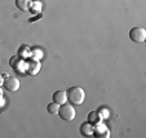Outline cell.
I'll return each mask as SVG.
<instances>
[{
	"instance_id": "cell-1",
	"label": "cell",
	"mask_w": 146,
	"mask_h": 138,
	"mask_svg": "<svg viewBox=\"0 0 146 138\" xmlns=\"http://www.w3.org/2000/svg\"><path fill=\"white\" fill-rule=\"evenodd\" d=\"M67 102L71 105H83L86 101V90L82 86H71L69 90H66Z\"/></svg>"
},
{
	"instance_id": "cell-2",
	"label": "cell",
	"mask_w": 146,
	"mask_h": 138,
	"mask_svg": "<svg viewBox=\"0 0 146 138\" xmlns=\"http://www.w3.org/2000/svg\"><path fill=\"white\" fill-rule=\"evenodd\" d=\"M58 116L65 121H72L76 116V111L74 108V105L71 103H64L60 105V110H58Z\"/></svg>"
},
{
	"instance_id": "cell-3",
	"label": "cell",
	"mask_w": 146,
	"mask_h": 138,
	"mask_svg": "<svg viewBox=\"0 0 146 138\" xmlns=\"http://www.w3.org/2000/svg\"><path fill=\"white\" fill-rule=\"evenodd\" d=\"M9 65H11V67L14 70L16 74H23V72H26L27 62H26V59H23V58L12 57L11 59H9Z\"/></svg>"
},
{
	"instance_id": "cell-4",
	"label": "cell",
	"mask_w": 146,
	"mask_h": 138,
	"mask_svg": "<svg viewBox=\"0 0 146 138\" xmlns=\"http://www.w3.org/2000/svg\"><path fill=\"white\" fill-rule=\"evenodd\" d=\"M129 39L135 43H145L146 30L143 27H132L129 30Z\"/></svg>"
},
{
	"instance_id": "cell-5",
	"label": "cell",
	"mask_w": 146,
	"mask_h": 138,
	"mask_svg": "<svg viewBox=\"0 0 146 138\" xmlns=\"http://www.w3.org/2000/svg\"><path fill=\"white\" fill-rule=\"evenodd\" d=\"M27 62V66H26V72H27L29 75H31V76H35V75H38L39 72H40L41 70V62L39 61V59H34V58L30 57V59Z\"/></svg>"
},
{
	"instance_id": "cell-6",
	"label": "cell",
	"mask_w": 146,
	"mask_h": 138,
	"mask_svg": "<svg viewBox=\"0 0 146 138\" xmlns=\"http://www.w3.org/2000/svg\"><path fill=\"white\" fill-rule=\"evenodd\" d=\"M19 80L17 79V77H12V76H7L5 80H4V89H5L7 92H11V93H14V92H17L19 89Z\"/></svg>"
},
{
	"instance_id": "cell-7",
	"label": "cell",
	"mask_w": 146,
	"mask_h": 138,
	"mask_svg": "<svg viewBox=\"0 0 146 138\" xmlns=\"http://www.w3.org/2000/svg\"><path fill=\"white\" fill-rule=\"evenodd\" d=\"M93 135L98 138H109L110 137V130H109V128L105 124H102V121H101L98 124L93 125Z\"/></svg>"
},
{
	"instance_id": "cell-8",
	"label": "cell",
	"mask_w": 146,
	"mask_h": 138,
	"mask_svg": "<svg viewBox=\"0 0 146 138\" xmlns=\"http://www.w3.org/2000/svg\"><path fill=\"white\" fill-rule=\"evenodd\" d=\"M52 101L58 105H64V103L67 102V94L66 90H56L54 93L52 94Z\"/></svg>"
},
{
	"instance_id": "cell-9",
	"label": "cell",
	"mask_w": 146,
	"mask_h": 138,
	"mask_svg": "<svg viewBox=\"0 0 146 138\" xmlns=\"http://www.w3.org/2000/svg\"><path fill=\"white\" fill-rule=\"evenodd\" d=\"M80 133H82V135H84V137H93V125L89 124L88 121L83 123V124L80 125Z\"/></svg>"
},
{
	"instance_id": "cell-10",
	"label": "cell",
	"mask_w": 146,
	"mask_h": 138,
	"mask_svg": "<svg viewBox=\"0 0 146 138\" xmlns=\"http://www.w3.org/2000/svg\"><path fill=\"white\" fill-rule=\"evenodd\" d=\"M87 121L92 125H96V124H98V123H101L102 119H101V116H100V114L97 112V111H91V112L88 114Z\"/></svg>"
},
{
	"instance_id": "cell-11",
	"label": "cell",
	"mask_w": 146,
	"mask_h": 138,
	"mask_svg": "<svg viewBox=\"0 0 146 138\" xmlns=\"http://www.w3.org/2000/svg\"><path fill=\"white\" fill-rule=\"evenodd\" d=\"M14 3H16L17 9H19V11H22V12H27L31 0H14Z\"/></svg>"
},
{
	"instance_id": "cell-12",
	"label": "cell",
	"mask_w": 146,
	"mask_h": 138,
	"mask_svg": "<svg viewBox=\"0 0 146 138\" xmlns=\"http://www.w3.org/2000/svg\"><path fill=\"white\" fill-rule=\"evenodd\" d=\"M41 8H43V5H41V3L39 0H31L29 11H30L31 13H39V12L41 11Z\"/></svg>"
},
{
	"instance_id": "cell-13",
	"label": "cell",
	"mask_w": 146,
	"mask_h": 138,
	"mask_svg": "<svg viewBox=\"0 0 146 138\" xmlns=\"http://www.w3.org/2000/svg\"><path fill=\"white\" fill-rule=\"evenodd\" d=\"M18 57L23 58V59H26V58H30L31 57V49L29 47H26V45L19 47V49H18Z\"/></svg>"
},
{
	"instance_id": "cell-14",
	"label": "cell",
	"mask_w": 146,
	"mask_h": 138,
	"mask_svg": "<svg viewBox=\"0 0 146 138\" xmlns=\"http://www.w3.org/2000/svg\"><path fill=\"white\" fill-rule=\"evenodd\" d=\"M58 110H60V105H58V103L53 102V101L50 103H48L47 111L49 114H52V115H58Z\"/></svg>"
},
{
	"instance_id": "cell-15",
	"label": "cell",
	"mask_w": 146,
	"mask_h": 138,
	"mask_svg": "<svg viewBox=\"0 0 146 138\" xmlns=\"http://www.w3.org/2000/svg\"><path fill=\"white\" fill-rule=\"evenodd\" d=\"M97 112L100 114V116H101L102 120H104V119H108L109 116H110V112H109V110H108V108H105V107H100L98 110H97Z\"/></svg>"
},
{
	"instance_id": "cell-16",
	"label": "cell",
	"mask_w": 146,
	"mask_h": 138,
	"mask_svg": "<svg viewBox=\"0 0 146 138\" xmlns=\"http://www.w3.org/2000/svg\"><path fill=\"white\" fill-rule=\"evenodd\" d=\"M31 58L40 61L41 58H43V52L40 49H31Z\"/></svg>"
},
{
	"instance_id": "cell-17",
	"label": "cell",
	"mask_w": 146,
	"mask_h": 138,
	"mask_svg": "<svg viewBox=\"0 0 146 138\" xmlns=\"http://www.w3.org/2000/svg\"><path fill=\"white\" fill-rule=\"evenodd\" d=\"M4 80H5V76H4V75H1V74H0V86H3Z\"/></svg>"
},
{
	"instance_id": "cell-18",
	"label": "cell",
	"mask_w": 146,
	"mask_h": 138,
	"mask_svg": "<svg viewBox=\"0 0 146 138\" xmlns=\"http://www.w3.org/2000/svg\"><path fill=\"white\" fill-rule=\"evenodd\" d=\"M0 98H3V89H1V86H0Z\"/></svg>"
}]
</instances>
